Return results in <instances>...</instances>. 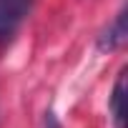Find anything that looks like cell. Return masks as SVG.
Returning <instances> with one entry per match:
<instances>
[{"mask_svg":"<svg viewBox=\"0 0 128 128\" xmlns=\"http://www.w3.org/2000/svg\"><path fill=\"white\" fill-rule=\"evenodd\" d=\"M126 73H128L126 68L118 73L116 86H113V93H110V100H108L113 128H126Z\"/></svg>","mask_w":128,"mask_h":128,"instance_id":"obj_2","label":"cell"},{"mask_svg":"<svg viewBox=\"0 0 128 128\" xmlns=\"http://www.w3.org/2000/svg\"><path fill=\"white\" fill-rule=\"evenodd\" d=\"M126 35H128V30H126V10H120L118 15H116V20L100 33V38H98V48L100 50H118V48H123V43H126Z\"/></svg>","mask_w":128,"mask_h":128,"instance_id":"obj_3","label":"cell"},{"mask_svg":"<svg viewBox=\"0 0 128 128\" xmlns=\"http://www.w3.org/2000/svg\"><path fill=\"white\" fill-rule=\"evenodd\" d=\"M33 0H0V48H5L25 20Z\"/></svg>","mask_w":128,"mask_h":128,"instance_id":"obj_1","label":"cell"},{"mask_svg":"<svg viewBox=\"0 0 128 128\" xmlns=\"http://www.w3.org/2000/svg\"><path fill=\"white\" fill-rule=\"evenodd\" d=\"M45 128H63V126L58 123V118H55L53 113H48V118H45Z\"/></svg>","mask_w":128,"mask_h":128,"instance_id":"obj_4","label":"cell"}]
</instances>
